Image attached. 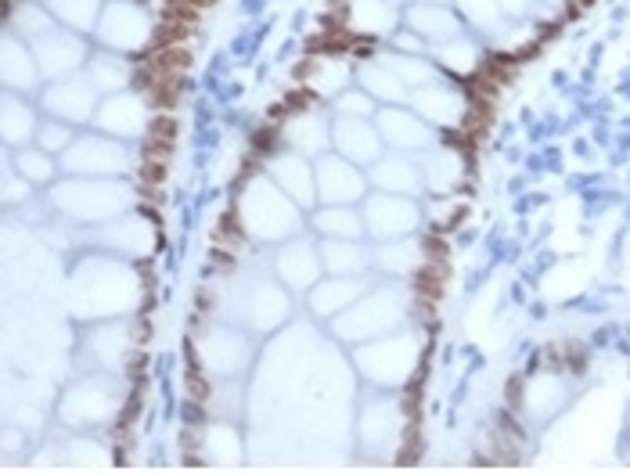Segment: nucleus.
Returning <instances> with one entry per match:
<instances>
[{
  "instance_id": "nucleus-1",
  "label": "nucleus",
  "mask_w": 630,
  "mask_h": 475,
  "mask_svg": "<svg viewBox=\"0 0 630 475\" xmlns=\"http://www.w3.org/2000/svg\"><path fill=\"white\" fill-rule=\"evenodd\" d=\"M134 202L137 191L123 177H65L51 188V206L76 224H108Z\"/></svg>"
},
{
  "instance_id": "nucleus-2",
  "label": "nucleus",
  "mask_w": 630,
  "mask_h": 475,
  "mask_svg": "<svg viewBox=\"0 0 630 475\" xmlns=\"http://www.w3.org/2000/svg\"><path fill=\"white\" fill-rule=\"evenodd\" d=\"M299 202L288 198L285 191L274 184V180L263 173V177L249 180L238 198V224L249 238L256 242H288L296 238L299 227H303V213H299Z\"/></svg>"
},
{
  "instance_id": "nucleus-3",
  "label": "nucleus",
  "mask_w": 630,
  "mask_h": 475,
  "mask_svg": "<svg viewBox=\"0 0 630 475\" xmlns=\"http://www.w3.org/2000/svg\"><path fill=\"white\" fill-rule=\"evenodd\" d=\"M404 314H407L404 292L386 285V288H371V292H364L350 310H342L339 317H332V328L342 342L364 346V342L396 332V328L404 324Z\"/></svg>"
},
{
  "instance_id": "nucleus-4",
  "label": "nucleus",
  "mask_w": 630,
  "mask_h": 475,
  "mask_svg": "<svg viewBox=\"0 0 630 475\" xmlns=\"http://www.w3.org/2000/svg\"><path fill=\"white\" fill-rule=\"evenodd\" d=\"M119 407H123V386L119 378H112V371H101V375H83L65 389L58 418L72 429H101L116 418Z\"/></svg>"
},
{
  "instance_id": "nucleus-5",
  "label": "nucleus",
  "mask_w": 630,
  "mask_h": 475,
  "mask_svg": "<svg viewBox=\"0 0 630 475\" xmlns=\"http://www.w3.org/2000/svg\"><path fill=\"white\" fill-rule=\"evenodd\" d=\"M288 292L270 278H245L227 288V317L252 332H274L288 317Z\"/></svg>"
},
{
  "instance_id": "nucleus-6",
  "label": "nucleus",
  "mask_w": 630,
  "mask_h": 475,
  "mask_svg": "<svg viewBox=\"0 0 630 475\" xmlns=\"http://www.w3.org/2000/svg\"><path fill=\"white\" fill-rule=\"evenodd\" d=\"M357 368L371 386L396 389L418 368V339L414 335H382L357 350Z\"/></svg>"
},
{
  "instance_id": "nucleus-7",
  "label": "nucleus",
  "mask_w": 630,
  "mask_h": 475,
  "mask_svg": "<svg viewBox=\"0 0 630 475\" xmlns=\"http://www.w3.org/2000/svg\"><path fill=\"white\" fill-rule=\"evenodd\" d=\"M62 170L69 177H123L134 170V152L119 137L87 134L69 144L62 155Z\"/></svg>"
},
{
  "instance_id": "nucleus-8",
  "label": "nucleus",
  "mask_w": 630,
  "mask_h": 475,
  "mask_svg": "<svg viewBox=\"0 0 630 475\" xmlns=\"http://www.w3.org/2000/svg\"><path fill=\"white\" fill-rule=\"evenodd\" d=\"M98 40L105 44V51H141L148 40H152V18L148 11L130 4V0H108L105 11L98 18Z\"/></svg>"
},
{
  "instance_id": "nucleus-9",
  "label": "nucleus",
  "mask_w": 630,
  "mask_h": 475,
  "mask_svg": "<svg viewBox=\"0 0 630 475\" xmlns=\"http://www.w3.org/2000/svg\"><path fill=\"white\" fill-rule=\"evenodd\" d=\"M360 216H364L368 238H375V242L407 238V234H414L418 220H422V213H418V206L411 202V195H389V191L371 195L368 202H364V209H360Z\"/></svg>"
},
{
  "instance_id": "nucleus-10",
  "label": "nucleus",
  "mask_w": 630,
  "mask_h": 475,
  "mask_svg": "<svg viewBox=\"0 0 630 475\" xmlns=\"http://www.w3.org/2000/svg\"><path fill=\"white\" fill-rule=\"evenodd\" d=\"M357 432H360L364 454H371V458H389V454L400 447V436H404V411H400V404L389 400V396L371 400V404H364V411H360Z\"/></svg>"
},
{
  "instance_id": "nucleus-11",
  "label": "nucleus",
  "mask_w": 630,
  "mask_h": 475,
  "mask_svg": "<svg viewBox=\"0 0 630 475\" xmlns=\"http://www.w3.org/2000/svg\"><path fill=\"white\" fill-rule=\"evenodd\" d=\"M98 87L87 80V72H72L54 80L44 90V108L51 112V119H62V123H87V119L98 116Z\"/></svg>"
},
{
  "instance_id": "nucleus-12",
  "label": "nucleus",
  "mask_w": 630,
  "mask_h": 475,
  "mask_svg": "<svg viewBox=\"0 0 630 475\" xmlns=\"http://www.w3.org/2000/svg\"><path fill=\"white\" fill-rule=\"evenodd\" d=\"M314 173H317V202L321 206H353L368 191V177L357 170V162L342 159V155H321Z\"/></svg>"
},
{
  "instance_id": "nucleus-13",
  "label": "nucleus",
  "mask_w": 630,
  "mask_h": 475,
  "mask_svg": "<svg viewBox=\"0 0 630 475\" xmlns=\"http://www.w3.org/2000/svg\"><path fill=\"white\" fill-rule=\"evenodd\" d=\"M33 54L36 62H40V72L44 76H54V80H62V76H72V72H80L87 65V44H83V33L76 29H51L47 36L33 40Z\"/></svg>"
},
{
  "instance_id": "nucleus-14",
  "label": "nucleus",
  "mask_w": 630,
  "mask_h": 475,
  "mask_svg": "<svg viewBox=\"0 0 630 475\" xmlns=\"http://www.w3.org/2000/svg\"><path fill=\"white\" fill-rule=\"evenodd\" d=\"M249 357H252L249 342L234 332V328H209V332L202 335V342H198V360H202V368L209 371V378L242 375Z\"/></svg>"
},
{
  "instance_id": "nucleus-15",
  "label": "nucleus",
  "mask_w": 630,
  "mask_h": 475,
  "mask_svg": "<svg viewBox=\"0 0 630 475\" xmlns=\"http://www.w3.org/2000/svg\"><path fill=\"white\" fill-rule=\"evenodd\" d=\"M375 126H378V134H382V141H386L389 148H396V152H429L432 144H436L432 123H425L411 108L386 105L375 116Z\"/></svg>"
},
{
  "instance_id": "nucleus-16",
  "label": "nucleus",
  "mask_w": 630,
  "mask_h": 475,
  "mask_svg": "<svg viewBox=\"0 0 630 475\" xmlns=\"http://www.w3.org/2000/svg\"><path fill=\"white\" fill-rule=\"evenodd\" d=\"M274 274L292 292H310L324 274L321 249H314V242H306V238H288L274 256Z\"/></svg>"
},
{
  "instance_id": "nucleus-17",
  "label": "nucleus",
  "mask_w": 630,
  "mask_h": 475,
  "mask_svg": "<svg viewBox=\"0 0 630 475\" xmlns=\"http://www.w3.org/2000/svg\"><path fill=\"white\" fill-rule=\"evenodd\" d=\"M101 134L119 137V141H137V137L148 130V108L137 94L130 90H119V94H105V101L98 105V116H94Z\"/></svg>"
},
{
  "instance_id": "nucleus-18",
  "label": "nucleus",
  "mask_w": 630,
  "mask_h": 475,
  "mask_svg": "<svg viewBox=\"0 0 630 475\" xmlns=\"http://www.w3.org/2000/svg\"><path fill=\"white\" fill-rule=\"evenodd\" d=\"M332 144L335 152L342 159L357 162V166H371V162L382 159V134H378V126L371 119H350V116H339L332 126Z\"/></svg>"
},
{
  "instance_id": "nucleus-19",
  "label": "nucleus",
  "mask_w": 630,
  "mask_h": 475,
  "mask_svg": "<svg viewBox=\"0 0 630 475\" xmlns=\"http://www.w3.org/2000/svg\"><path fill=\"white\" fill-rule=\"evenodd\" d=\"M267 177L274 180L288 198H296L303 209L321 206V202H317V173L306 155H299V152L274 155V159L267 162Z\"/></svg>"
},
{
  "instance_id": "nucleus-20",
  "label": "nucleus",
  "mask_w": 630,
  "mask_h": 475,
  "mask_svg": "<svg viewBox=\"0 0 630 475\" xmlns=\"http://www.w3.org/2000/svg\"><path fill=\"white\" fill-rule=\"evenodd\" d=\"M368 292V281L364 278H339V274H328L324 281H317L310 292H306V303H310V314L314 317H339L342 310H350L360 296Z\"/></svg>"
},
{
  "instance_id": "nucleus-21",
  "label": "nucleus",
  "mask_w": 630,
  "mask_h": 475,
  "mask_svg": "<svg viewBox=\"0 0 630 475\" xmlns=\"http://www.w3.org/2000/svg\"><path fill=\"white\" fill-rule=\"evenodd\" d=\"M414 112L432 126H458L465 119V98L454 87L443 83H425V87L411 90Z\"/></svg>"
},
{
  "instance_id": "nucleus-22",
  "label": "nucleus",
  "mask_w": 630,
  "mask_h": 475,
  "mask_svg": "<svg viewBox=\"0 0 630 475\" xmlns=\"http://www.w3.org/2000/svg\"><path fill=\"white\" fill-rule=\"evenodd\" d=\"M98 242L126 256H148L155 249V227L144 216H116L98 231Z\"/></svg>"
},
{
  "instance_id": "nucleus-23",
  "label": "nucleus",
  "mask_w": 630,
  "mask_h": 475,
  "mask_svg": "<svg viewBox=\"0 0 630 475\" xmlns=\"http://www.w3.org/2000/svg\"><path fill=\"white\" fill-rule=\"evenodd\" d=\"M285 144L288 152L321 159V155H328V144H332V126L324 123L317 112H299L285 123Z\"/></svg>"
},
{
  "instance_id": "nucleus-24",
  "label": "nucleus",
  "mask_w": 630,
  "mask_h": 475,
  "mask_svg": "<svg viewBox=\"0 0 630 475\" xmlns=\"http://www.w3.org/2000/svg\"><path fill=\"white\" fill-rule=\"evenodd\" d=\"M90 357L98 360L105 371H123V364L130 360V321H108L101 328H94L87 339Z\"/></svg>"
},
{
  "instance_id": "nucleus-25",
  "label": "nucleus",
  "mask_w": 630,
  "mask_h": 475,
  "mask_svg": "<svg viewBox=\"0 0 630 475\" xmlns=\"http://www.w3.org/2000/svg\"><path fill=\"white\" fill-rule=\"evenodd\" d=\"M40 76H44V72H40L33 47H29L22 36L11 33L8 40H4V87L15 90V94H29V90H36Z\"/></svg>"
},
{
  "instance_id": "nucleus-26",
  "label": "nucleus",
  "mask_w": 630,
  "mask_h": 475,
  "mask_svg": "<svg viewBox=\"0 0 630 475\" xmlns=\"http://www.w3.org/2000/svg\"><path fill=\"white\" fill-rule=\"evenodd\" d=\"M407 26H411V33L429 40V44H447V40H454L461 33L458 15L447 11L443 4H429V0H422V4H414L407 11Z\"/></svg>"
},
{
  "instance_id": "nucleus-27",
  "label": "nucleus",
  "mask_w": 630,
  "mask_h": 475,
  "mask_svg": "<svg viewBox=\"0 0 630 475\" xmlns=\"http://www.w3.org/2000/svg\"><path fill=\"white\" fill-rule=\"evenodd\" d=\"M368 180L375 184L378 191H389V195H414L422 177H418V166L404 155H382L378 162H371Z\"/></svg>"
},
{
  "instance_id": "nucleus-28",
  "label": "nucleus",
  "mask_w": 630,
  "mask_h": 475,
  "mask_svg": "<svg viewBox=\"0 0 630 475\" xmlns=\"http://www.w3.org/2000/svg\"><path fill=\"white\" fill-rule=\"evenodd\" d=\"M422 260H425V252L411 234H407V238H393V242H378L375 249H371V263H375L382 274H393V278L414 274V270L422 267Z\"/></svg>"
},
{
  "instance_id": "nucleus-29",
  "label": "nucleus",
  "mask_w": 630,
  "mask_h": 475,
  "mask_svg": "<svg viewBox=\"0 0 630 475\" xmlns=\"http://www.w3.org/2000/svg\"><path fill=\"white\" fill-rule=\"evenodd\" d=\"M396 8L393 0H346V26L350 33H368V36H386L396 26Z\"/></svg>"
},
{
  "instance_id": "nucleus-30",
  "label": "nucleus",
  "mask_w": 630,
  "mask_h": 475,
  "mask_svg": "<svg viewBox=\"0 0 630 475\" xmlns=\"http://www.w3.org/2000/svg\"><path fill=\"white\" fill-rule=\"evenodd\" d=\"M83 72H87V80L98 87V94H119V90L130 87V76H134V69L126 65V58H119V51L90 54Z\"/></svg>"
},
{
  "instance_id": "nucleus-31",
  "label": "nucleus",
  "mask_w": 630,
  "mask_h": 475,
  "mask_svg": "<svg viewBox=\"0 0 630 475\" xmlns=\"http://www.w3.org/2000/svg\"><path fill=\"white\" fill-rule=\"evenodd\" d=\"M314 231L321 238H342V242H360L364 238V216L353 206H317Z\"/></svg>"
},
{
  "instance_id": "nucleus-32",
  "label": "nucleus",
  "mask_w": 630,
  "mask_h": 475,
  "mask_svg": "<svg viewBox=\"0 0 630 475\" xmlns=\"http://www.w3.org/2000/svg\"><path fill=\"white\" fill-rule=\"evenodd\" d=\"M40 119H36L33 105L26 98H18L15 90L4 94V144L8 148H26L29 141H36Z\"/></svg>"
},
{
  "instance_id": "nucleus-33",
  "label": "nucleus",
  "mask_w": 630,
  "mask_h": 475,
  "mask_svg": "<svg viewBox=\"0 0 630 475\" xmlns=\"http://www.w3.org/2000/svg\"><path fill=\"white\" fill-rule=\"evenodd\" d=\"M321 263L328 274L339 278H360L371 263V252H364L357 242H342V238H324L321 245Z\"/></svg>"
},
{
  "instance_id": "nucleus-34",
  "label": "nucleus",
  "mask_w": 630,
  "mask_h": 475,
  "mask_svg": "<svg viewBox=\"0 0 630 475\" xmlns=\"http://www.w3.org/2000/svg\"><path fill=\"white\" fill-rule=\"evenodd\" d=\"M360 87L368 90L371 98L382 101V105H404L407 98H411V90H407V83L396 76L393 69H386L382 62H368L360 65Z\"/></svg>"
},
{
  "instance_id": "nucleus-35",
  "label": "nucleus",
  "mask_w": 630,
  "mask_h": 475,
  "mask_svg": "<svg viewBox=\"0 0 630 475\" xmlns=\"http://www.w3.org/2000/svg\"><path fill=\"white\" fill-rule=\"evenodd\" d=\"M40 4H44L65 29H76V33H94L101 11H105L101 0H40Z\"/></svg>"
},
{
  "instance_id": "nucleus-36",
  "label": "nucleus",
  "mask_w": 630,
  "mask_h": 475,
  "mask_svg": "<svg viewBox=\"0 0 630 475\" xmlns=\"http://www.w3.org/2000/svg\"><path fill=\"white\" fill-rule=\"evenodd\" d=\"M422 173H425V184H429L432 191H450L461 180L458 152L429 148V155H425V162H422Z\"/></svg>"
},
{
  "instance_id": "nucleus-37",
  "label": "nucleus",
  "mask_w": 630,
  "mask_h": 475,
  "mask_svg": "<svg viewBox=\"0 0 630 475\" xmlns=\"http://www.w3.org/2000/svg\"><path fill=\"white\" fill-rule=\"evenodd\" d=\"M11 29H15V36H22L26 44H33V40L51 33V29H58V18H54L44 4H18L15 15H11Z\"/></svg>"
},
{
  "instance_id": "nucleus-38",
  "label": "nucleus",
  "mask_w": 630,
  "mask_h": 475,
  "mask_svg": "<svg viewBox=\"0 0 630 475\" xmlns=\"http://www.w3.org/2000/svg\"><path fill=\"white\" fill-rule=\"evenodd\" d=\"M11 166H15L18 173L26 180H33V184H51L54 173H58V166H54V155L44 152L40 144L36 148H15V159H11Z\"/></svg>"
},
{
  "instance_id": "nucleus-39",
  "label": "nucleus",
  "mask_w": 630,
  "mask_h": 475,
  "mask_svg": "<svg viewBox=\"0 0 630 475\" xmlns=\"http://www.w3.org/2000/svg\"><path fill=\"white\" fill-rule=\"evenodd\" d=\"M202 454H206L213 465H234L242 461V440L231 425H213L206 432V443H202Z\"/></svg>"
},
{
  "instance_id": "nucleus-40",
  "label": "nucleus",
  "mask_w": 630,
  "mask_h": 475,
  "mask_svg": "<svg viewBox=\"0 0 630 475\" xmlns=\"http://www.w3.org/2000/svg\"><path fill=\"white\" fill-rule=\"evenodd\" d=\"M346 80H350V65L342 58H314V65H310V87L317 94H328V98L335 94L339 98Z\"/></svg>"
},
{
  "instance_id": "nucleus-41",
  "label": "nucleus",
  "mask_w": 630,
  "mask_h": 475,
  "mask_svg": "<svg viewBox=\"0 0 630 475\" xmlns=\"http://www.w3.org/2000/svg\"><path fill=\"white\" fill-rule=\"evenodd\" d=\"M378 62L386 65V69H393L400 80L407 83V87H425V83H432V65L429 58H418V54H404V51H393V54H382Z\"/></svg>"
},
{
  "instance_id": "nucleus-42",
  "label": "nucleus",
  "mask_w": 630,
  "mask_h": 475,
  "mask_svg": "<svg viewBox=\"0 0 630 475\" xmlns=\"http://www.w3.org/2000/svg\"><path fill=\"white\" fill-rule=\"evenodd\" d=\"M62 458L76 468H108L112 465V454L101 447L98 440H90V436H80V440H69L62 450Z\"/></svg>"
},
{
  "instance_id": "nucleus-43",
  "label": "nucleus",
  "mask_w": 630,
  "mask_h": 475,
  "mask_svg": "<svg viewBox=\"0 0 630 475\" xmlns=\"http://www.w3.org/2000/svg\"><path fill=\"white\" fill-rule=\"evenodd\" d=\"M436 58H440V65H447L450 72H472L479 65L476 44H468L461 36H454L447 44H436Z\"/></svg>"
},
{
  "instance_id": "nucleus-44",
  "label": "nucleus",
  "mask_w": 630,
  "mask_h": 475,
  "mask_svg": "<svg viewBox=\"0 0 630 475\" xmlns=\"http://www.w3.org/2000/svg\"><path fill=\"white\" fill-rule=\"evenodd\" d=\"M72 141H76V137H72V123H62V119H47V123H40V130H36V144L51 155H65Z\"/></svg>"
},
{
  "instance_id": "nucleus-45",
  "label": "nucleus",
  "mask_w": 630,
  "mask_h": 475,
  "mask_svg": "<svg viewBox=\"0 0 630 475\" xmlns=\"http://www.w3.org/2000/svg\"><path fill=\"white\" fill-rule=\"evenodd\" d=\"M335 112H339V116H350V119H371L375 116V98H371L364 87H350L335 98Z\"/></svg>"
},
{
  "instance_id": "nucleus-46",
  "label": "nucleus",
  "mask_w": 630,
  "mask_h": 475,
  "mask_svg": "<svg viewBox=\"0 0 630 475\" xmlns=\"http://www.w3.org/2000/svg\"><path fill=\"white\" fill-rule=\"evenodd\" d=\"M458 8H461V15L465 18H472L476 26H490V29H497L501 26V4L497 0H458Z\"/></svg>"
},
{
  "instance_id": "nucleus-47",
  "label": "nucleus",
  "mask_w": 630,
  "mask_h": 475,
  "mask_svg": "<svg viewBox=\"0 0 630 475\" xmlns=\"http://www.w3.org/2000/svg\"><path fill=\"white\" fill-rule=\"evenodd\" d=\"M29 198H33V180H26L15 166H8V173H4V202L8 206H22Z\"/></svg>"
},
{
  "instance_id": "nucleus-48",
  "label": "nucleus",
  "mask_w": 630,
  "mask_h": 475,
  "mask_svg": "<svg viewBox=\"0 0 630 475\" xmlns=\"http://www.w3.org/2000/svg\"><path fill=\"white\" fill-rule=\"evenodd\" d=\"M418 40H422V36H418V33H411V36H396V51H404V54H411V51H418V47H422V44H418Z\"/></svg>"
},
{
  "instance_id": "nucleus-49",
  "label": "nucleus",
  "mask_w": 630,
  "mask_h": 475,
  "mask_svg": "<svg viewBox=\"0 0 630 475\" xmlns=\"http://www.w3.org/2000/svg\"><path fill=\"white\" fill-rule=\"evenodd\" d=\"M501 4L504 15H519V11H526V0H497Z\"/></svg>"
},
{
  "instance_id": "nucleus-50",
  "label": "nucleus",
  "mask_w": 630,
  "mask_h": 475,
  "mask_svg": "<svg viewBox=\"0 0 630 475\" xmlns=\"http://www.w3.org/2000/svg\"><path fill=\"white\" fill-rule=\"evenodd\" d=\"M429 4H440V0H429Z\"/></svg>"
}]
</instances>
